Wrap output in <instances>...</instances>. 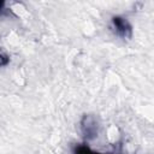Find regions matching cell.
<instances>
[{"label": "cell", "mask_w": 154, "mask_h": 154, "mask_svg": "<svg viewBox=\"0 0 154 154\" xmlns=\"http://www.w3.org/2000/svg\"><path fill=\"white\" fill-rule=\"evenodd\" d=\"M91 154H101V153H97V152H93L91 150Z\"/></svg>", "instance_id": "obj_5"}, {"label": "cell", "mask_w": 154, "mask_h": 154, "mask_svg": "<svg viewBox=\"0 0 154 154\" xmlns=\"http://www.w3.org/2000/svg\"><path fill=\"white\" fill-rule=\"evenodd\" d=\"M112 24L117 31V34L122 38H131L132 36V26L128 22L126 18L122 16H114L112 17Z\"/></svg>", "instance_id": "obj_2"}, {"label": "cell", "mask_w": 154, "mask_h": 154, "mask_svg": "<svg viewBox=\"0 0 154 154\" xmlns=\"http://www.w3.org/2000/svg\"><path fill=\"white\" fill-rule=\"evenodd\" d=\"M81 129L85 140H93L97 136L99 132V124L94 116L85 114L81 120Z\"/></svg>", "instance_id": "obj_1"}, {"label": "cell", "mask_w": 154, "mask_h": 154, "mask_svg": "<svg viewBox=\"0 0 154 154\" xmlns=\"http://www.w3.org/2000/svg\"><path fill=\"white\" fill-rule=\"evenodd\" d=\"M1 58V66H5L6 64H7V61H10V58H7V55H5L4 53H1V55H0Z\"/></svg>", "instance_id": "obj_4"}, {"label": "cell", "mask_w": 154, "mask_h": 154, "mask_svg": "<svg viewBox=\"0 0 154 154\" xmlns=\"http://www.w3.org/2000/svg\"><path fill=\"white\" fill-rule=\"evenodd\" d=\"M75 154H91V149L85 144H78L73 149Z\"/></svg>", "instance_id": "obj_3"}]
</instances>
